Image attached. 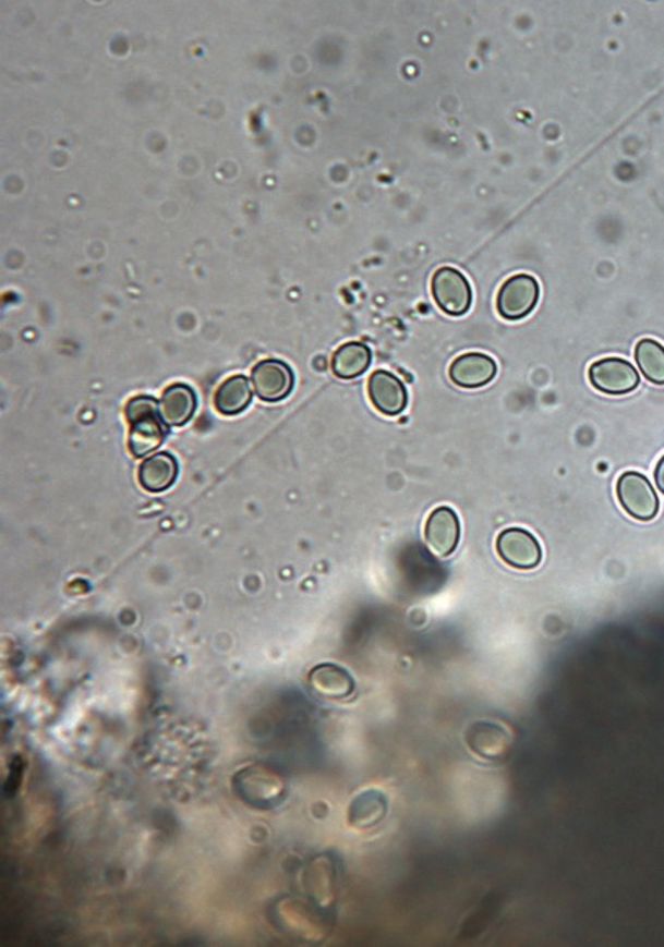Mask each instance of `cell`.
Instances as JSON below:
<instances>
[{
	"label": "cell",
	"instance_id": "6da1fadb",
	"mask_svg": "<svg viewBox=\"0 0 664 947\" xmlns=\"http://www.w3.org/2000/svg\"><path fill=\"white\" fill-rule=\"evenodd\" d=\"M125 418L129 424V448L135 459L160 448L167 437L164 418L160 415V403L150 396H136L129 400L125 406Z\"/></svg>",
	"mask_w": 664,
	"mask_h": 947
},
{
	"label": "cell",
	"instance_id": "7a4b0ae2",
	"mask_svg": "<svg viewBox=\"0 0 664 947\" xmlns=\"http://www.w3.org/2000/svg\"><path fill=\"white\" fill-rule=\"evenodd\" d=\"M432 298L442 313L462 317L472 307V286L459 269L444 266L437 269L431 281Z\"/></svg>",
	"mask_w": 664,
	"mask_h": 947
},
{
	"label": "cell",
	"instance_id": "3957f363",
	"mask_svg": "<svg viewBox=\"0 0 664 947\" xmlns=\"http://www.w3.org/2000/svg\"><path fill=\"white\" fill-rule=\"evenodd\" d=\"M616 497L623 510L638 521H651L660 511V500L653 485L638 472H626L619 476Z\"/></svg>",
	"mask_w": 664,
	"mask_h": 947
},
{
	"label": "cell",
	"instance_id": "277c9868",
	"mask_svg": "<svg viewBox=\"0 0 664 947\" xmlns=\"http://www.w3.org/2000/svg\"><path fill=\"white\" fill-rule=\"evenodd\" d=\"M540 299V284L533 276L514 275L500 286L497 313L505 320H522L535 309Z\"/></svg>",
	"mask_w": 664,
	"mask_h": 947
},
{
	"label": "cell",
	"instance_id": "5b68a950",
	"mask_svg": "<svg viewBox=\"0 0 664 947\" xmlns=\"http://www.w3.org/2000/svg\"><path fill=\"white\" fill-rule=\"evenodd\" d=\"M588 378L593 389L606 396H626L640 386L637 368L619 357H605L593 362L588 368Z\"/></svg>",
	"mask_w": 664,
	"mask_h": 947
},
{
	"label": "cell",
	"instance_id": "8992f818",
	"mask_svg": "<svg viewBox=\"0 0 664 947\" xmlns=\"http://www.w3.org/2000/svg\"><path fill=\"white\" fill-rule=\"evenodd\" d=\"M498 558L514 570L532 571L542 561V546L539 539L523 527H507L498 535Z\"/></svg>",
	"mask_w": 664,
	"mask_h": 947
},
{
	"label": "cell",
	"instance_id": "52a82bcc",
	"mask_svg": "<svg viewBox=\"0 0 664 947\" xmlns=\"http://www.w3.org/2000/svg\"><path fill=\"white\" fill-rule=\"evenodd\" d=\"M234 788L244 802L254 806L273 805L285 791L281 778L262 767H248L234 778Z\"/></svg>",
	"mask_w": 664,
	"mask_h": 947
},
{
	"label": "cell",
	"instance_id": "ba28073f",
	"mask_svg": "<svg viewBox=\"0 0 664 947\" xmlns=\"http://www.w3.org/2000/svg\"><path fill=\"white\" fill-rule=\"evenodd\" d=\"M254 393L263 402L275 403L285 400L294 387L291 367L278 359H266L254 365L251 372Z\"/></svg>",
	"mask_w": 664,
	"mask_h": 947
},
{
	"label": "cell",
	"instance_id": "9c48e42d",
	"mask_svg": "<svg viewBox=\"0 0 664 947\" xmlns=\"http://www.w3.org/2000/svg\"><path fill=\"white\" fill-rule=\"evenodd\" d=\"M425 545L432 555L447 558L460 542V520L450 507H438L425 521Z\"/></svg>",
	"mask_w": 664,
	"mask_h": 947
},
{
	"label": "cell",
	"instance_id": "30bf717a",
	"mask_svg": "<svg viewBox=\"0 0 664 947\" xmlns=\"http://www.w3.org/2000/svg\"><path fill=\"white\" fill-rule=\"evenodd\" d=\"M369 400L377 412L397 416L408 406L409 397L402 380L387 371H376L367 383Z\"/></svg>",
	"mask_w": 664,
	"mask_h": 947
},
{
	"label": "cell",
	"instance_id": "8fae6325",
	"mask_svg": "<svg viewBox=\"0 0 664 947\" xmlns=\"http://www.w3.org/2000/svg\"><path fill=\"white\" fill-rule=\"evenodd\" d=\"M497 371V364L491 355L467 352L454 359L449 367V377L462 389H481L494 380Z\"/></svg>",
	"mask_w": 664,
	"mask_h": 947
},
{
	"label": "cell",
	"instance_id": "7c38bea8",
	"mask_svg": "<svg viewBox=\"0 0 664 947\" xmlns=\"http://www.w3.org/2000/svg\"><path fill=\"white\" fill-rule=\"evenodd\" d=\"M198 399L186 384H173L165 389L160 400V415L168 427H181L192 421Z\"/></svg>",
	"mask_w": 664,
	"mask_h": 947
},
{
	"label": "cell",
	"instance_id": "4fadbf2b",
	"mask_svg": "<svg viewBox=\"0 0 664 947\" xmlns=\"http://www.w3.org/2000/svg\"><path fill=\"white\" fill-rule=\"evenodd\" d=\"M310 682L317 694L333 701L348 699L354 692V679L348 670L336 664H321L310 673Z\"/></svg>",
	"mask_w": 664,
	"mask_h": 947
},
{
	"label": "cell",
	"instance_id": "5bb4252c",
	"mask_svg": "<svg viewBox=\"0 0 664 947\" xmlns=\"http://www.w3.org/2000/svg\"><path fill=\"white\" fill-rule=\"evenodd\" d=\"M178 462L170 453H157L140 465L138 482L146 491L161 494L177 482Z\"/></svg>",
	"mask_w": 664,
	"mask_h": 947
},
{
	"label": "cell",
	"instance_id": "9a60e30c",
	"mask_svg": "<svg viewBox=\"0 0 664 947\" xmlns=\"http://www.w3.org/2000/svg\"><path fill=\"white\" fill-rule=\"evenodd\" d=\"M373 362V352L364 342H346L333 355L330 368L335 372L336 377L342 380H352V378L361 377L371 367Z\"/></svg>",
	"mask_w": 664,
	"mask_h": 947
},
{
	"label": "cell",
	"instance_id": "2e32d148",
	"mask_svg": "<svg viewBox=\"0 0 664 947\" xmlns=\"http://www.w3.org/2000/svg\"><path fill=\"white\" fill-rule=\"evenodd\" d=\"M253 399L251 384L244 375H233L219 384L213 396V405L221 415L233 416L244 412Z\"/></svg>",
	"mask_w": 664,
	"mask_h": 947
},
{
	"label": "cell",
	"instance_id": "e0dca14e",
	"mask_svg": "<svg viewBox=\"0 0 664 947\" xmlns=\"http://www.w3.org/2000/svg\"><path fill=\"white\" fill-rule=\"evenodd\" d=\"M635 359L647 380L664 386V345L654 339H641L635 348Z\"/></svg>",
	"mask_w": 664,
	"mask_h": 947
},
{
	"label": "cell",
	"instance_id": "ac0fdd59",
	"mask_svg": "<svg viewBox=\"0 0 664 947\" xmlns=\"http://www.w3.org/2000/svg\"><path fill=\"white\" fill-rule=\"evenodd\" d=\"M384 813H386V802H384L383 797L369 791V793L362 794V797H359L352 803L351 823L354 826H359V828L361 826L364 828V826H371L379 822Z\"/></svg>",
	"mask_w": 664,
	"mask_h": 947
},
{
	"label": "cell",
	"instance_id": "d6986e66",
	"mask_svg": "<svg viewBox=\"0 0 664 947\" xmlns=\"http://www.w3.org/2000/svg\"><path fill=\"white\" fill-rule=\"evenodd\" d=\"M654 479H656V486L660 488L661 494H664V457L657 462L656 470H654Z\"/></svg>",
	"mask_w": 664,
	"mask_h": 947
}]
</instances>
